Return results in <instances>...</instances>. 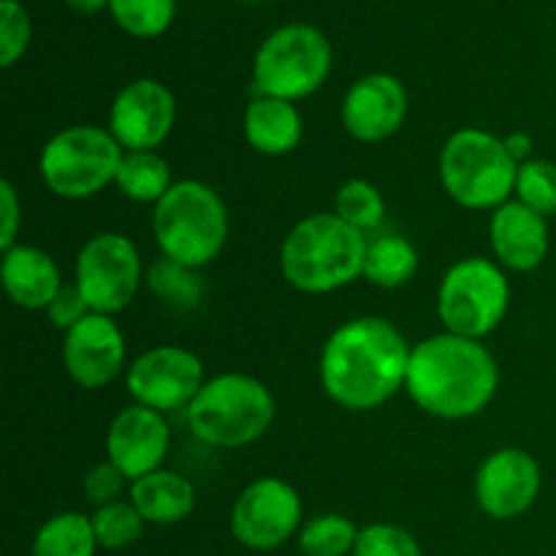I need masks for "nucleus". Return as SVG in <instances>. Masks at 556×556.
Here are the masks:
<instances>
[{"instance_id": "nucleus-24", "label": "nucleus", "mask_w": 556, "mask_h": 556, "mask_svg": "<svg viewBox=\"0 0 556 556\" xmlns=\"http://www.w3.org/2000/svg\"><path fill=\"white\" fill-rule=\"evenodd\" d=\"M98 538L90 516L79 510L54 514L38 527L30 556H96Z\"/></svg>"}, {"instance_id": "nucleus-29", "label": "nucleus", "mask_w": 556, "mask_h": 556, "mask_svg": "<svg viewBox=\"0 0 556 556\" xmlns=\"http://www.w3.org/2000/svg\"><path fill=\"white\" fill-rule=\"evenodd\" d=\"M114 22L134 38H157L168 30L177 0H109Z\"/></svg>"}, {"instance_id": "nucleus-2", "label": "nucleus", "mask_w": 556, "mask_h": 556, "mask_svg": "<svg viewBox=\"0 0 556 556\" xmlns=\"http://www.w3.org/2000/svg\"><path fill=\"white\" fill-rule=\"evenodd\" d=\"M497 389V358L481 340L440 331L413 345L405 391L427 416L465 421L486 410Z\"/></svg>"}, {"instance_id": "nucleus-6", "label": "nucleus", "mask_w": 556, "mask_h": 556, "mask_svg": "<svg viewBox=\"0 0 556 556\" xmlns=\"http://www.w3.org/2000/svg\"><path fill=\"white\" fill-rule=\"evenodd\" d=\"M438 172L451 201L465 210L494 212L514 199L519 163L508 155L503 136L486 128H459L445 139Z\"/></svg>"}, {"instance_id": "nucleus-37", "label": "nucleus", "mask_w": 556, "mask_h": 556, "mask_svg": "<svg viewBox=\"0 0 556 556\" xmlns=\"http://www.w3.org/2000/svg\"><path fill=\"white\" fill-rule=\"evenodd\" d=\"M65 3L79 14H98L103 5H109V0H65Z\"/></svg>"}, {"instance_id": "nucleus-38", "label": "nucleus", "mask_w": 556, "mask_h": 556, "mask_svg": "<svg viewBox=\"0 0 556 556\" xmlns=\"http://www.w3.org/2000/svg\"><path fill=\"white\" fill-rule=\"evenodd\" d=\"M248 3H258V0H248Z\"/></svg>"}, {"instance_id": "nucleus-3", "label": "nucleus", "mask_w": 556, "mask_h": 556, "mask_svg": "<svg viewBox=\"0 0 556 556\" xmlns=\"http://www.w3.org/2000/svg\"><path fill=\"white\" fill-rule=\"evenodd\" d=\"M369 237L334 212H315L288 231L280 248V271L296 291L320 296L351 286L364 275Z\"/></svg>"}, {"instance_id": "nucleus-17", "label": "nucleus", "mask_w": 556, "mask_h": 556, "mask_svg": "<svg viewBox=\"0 0 556 556\" xmlns=\"http://www.w3.org/2000/svg\"><path fill=\"white\" fill-rule=\"evenodd\" d=\"M172 445V429L163 413L130 405L112 418L106 432V456L130 483L161 470Z\"/></svg>"}, {"instance_id": "nucleus-5", "label": "nucleus", "mask_w": 556, "mask_h": 556, "mask_svg": "<svg viewBox=\"0 0 556 556\" xmlns=\"http://www.w3.org/2000/svg\"><path fill=\"white\" fill-rule=\"evenodd\" d=\"M277 402L269 386L244 372H223L206 380L185 418L201 443L212 448H242L269 432Z\"/></svg>"}, {"instance_id": "nucleus-32", "label": "nucleus", "mask_w": 556, "mask_h": 556, "mask_svg": "<svg viewBox=\"0 0 556 556\" xmlns=\"http://www.w3.org/2000/svg\"><path fill=\"white\" fill-rule=\"evenodd\" d=\"M30 43V16L16 0H0V65L11 68Z\"/></svg>"}, {"instance_id": "nucleus-30", "label": "nucleus", "mask_w": 556, "mask_h": 556, "mask_svg": "<svg viewBox=\"0 0 556 556\" xmlns=\"http://www.w3.org/2000/svg\"><path fill=\"white\" fill-rule=\"evenodd\" d=\"M516 201L535 210L538 215L556 217V163L546 157H532L521 163L516 174Z\"/></svg>"}, {"instance_id": "nucleus-1", "label": "nucleus", "mask_w": 556, "mask_h": 556, "mask_svg": "<svg viewBox=\"0 0 556 556\" xmlns=\"http://www.w3.org/2000/svg\"><path fill=\"white\" fill-rule=\"evenodd\" d=\"M413 348L391 320L362 315L337 326L320 348V389L351 413L378 410L407 383Z\"/></svg>"}, {"instance_id": "nucleus-13", "label": "nucleus", "mask_w": 556, "mask_h": 556, "mask_svg": "<svg viewBox=\"0 0 556 556\" xmlns=\"http://www.w3.org/2000/svg\"><path fill=\"white\" fill-rule=\"evenodd\" d=\"M543 470L525 448H500L481 462L476 472V503L489 519L510 521L525 516L538 503Z\"/></svg>"}, {"instance_id": "nucleus-21", "label": "nucleus", "mask_w": 556, "mask_h": 556, "mask_svg": "<svg viewBox=\"0 0 556 556\" xmlns=\"http://www.w3.org/2000/svg\"><path fill=\"white\" fill-rule=\"evenodd\" d=\"M130 503L147 525L172 527L195 510V486L172 470H155L130 483Z\"/></svg>"}, {"instance_id": "nucleus-26", "label": "nucleus", "mask_w": 556, "mask_h": 556, "mask_svg": "<svg viewBox=\"0 0 556 556\" xmlns=\"http://www.w3.org/2000/svg\"><path fill=\"white\" fill-rule=\"evenodd\" d=\"M195 271L199 269H190V266L177 264V261L161 255V258L147 269L144 280L147 288H150L163 304H168V307L195 309L201 296H204V286H201Z\"/></svg>"}, {"instance_id": "nucleus-23", "label": "nucleus", "mask_w": 556, "mask_h": 556, "mask_svg": "<svg viewBox=\"0 0 556 556\" xmlns=\"http://www.w3.org/2000/svg\"><path fill=\"white\" fill-rule=\"evenodd\" d=\"M114 185H117L125 199L136 201V204L155 206L172 190V166L155 150L125 152Z\"/></svg>"}, {"instance_id": "nucleus-27", "label": "nucleus", "mask_w": 556, "mask_h": 556, "mask_svg": "<svg viewBox=\"0 0 556 556\" xmlns=\"http://www.w3.org/2000/svg\"><path fill=\"white\" fill-rule=\"evenodd\" d=\"M334 215L369 237L386 220V199L369 179H348L334 199Z\"/></svg>"}, {"instance_id": "nucleus-14", "label": "nucleus", "mask_w": 556, "mask_h": 556, "mask_svg": "<svg viewBox=\"0 0 556 556\" xmlns=\"http://www.w3.org/2000/svg\"><path fill=\"white\" fill-rule=\"evenodd\" d=\"M177 123V98L163 81L136 79L114 96L109 134L125 152L157 150Z\"/></svg>"}, {"instance_id": "nucleus-8", "label": "nucleus", "mask_w": 556, "mask_h": 556, "mask_svg": "<svg viewBox=\"0 0 556 556\" xmlns=\"http://www.w3.org/2000/svg\"><path fill=\"white\" fill-rule=\"evenodd\" d=\"M510 307V282L494 258L467 255L448 266L438 288L440 324L451 334L486 340Z\"/></svg>"}, {"instance_id": "nucleus-16", "label": "nucleus", "mask_w": 556, "mask_h": 556, "mask_svg": "<svg viewBox=\"0 0 556 556\" xmlns=\"http://www.w3.org/2000/svg\"><path fill=\"white\" fill-rule=\"evenodd\" d=\"M407 109L410 98L396 76L367 74L342 98V128L362 144H378L405 125Z\"/></svg>"}, {"instance_id": "nucleus-20", "label": "nucleus", "mask_w": 556, "mask_h": 556, "mask_svg": "<svg viewBox=\"0 0 556 556\" xmlns=\"http://www.w3.org/2000/svg\"><path fill=\"white\" fill-rule=\"evenodd\" d=\"M242 130L248 144L258 155L282 157L296 150L304 139L302 112L293 101L271 96H255L242 117Z\"/></svg>"}, {"instance_id": "nucleus-34", "label": "nucleus", "mask_w": 556, "mask_h": 556, "mask_svg": "<svg viewBox=\"0 0 556 556\" xmlns=\"http://www.w3.org/2000/svg\"><path fill=\"white\" fill-rule=\"evenodd\" d=\"M128 483L130 481L123 476V470L106 459L101 462V465L92 467V470L85 476V494L90 503H96L98 508H101V505H109L114 503V500H119V494L125 492Z\"/></svg>"}, {"instance_id": "nucleus-18", "label": "nucleus", "mask_w": 556, "mask_h": 556, "mask_svg": "<svg viewBox=\"0 0 556 556\" xmlns=\"http://www.w3.org/2000/svg\"><path fill=\"white\" fill-rule=\"evenodd\" d=\"M489 248L508 271H535L548 258V220L521 201L510 199L489 217Z\"/></svg>"}, {"instance_id": "nucleus-35", "label": "nucleus", "mask_w": 556, "mask_h": 556, "mask_svg": "<svg viewBox=\"0 0 556 556\" xmlns=\"http://www.w3.org/2000/svg\"><path fill=\"white\" fill-rule=\"evenodd\" d=\"M0 212H3V223H0V250H9L14 248L16 237L22 231V199L9 179L0 182Z\"/></svg>"}, {"instance_id": "nucleus-31", "label": "nucleus", "mask_w": 556, "mask_h": 556, "mask_svg": "<svg viewBox=\"0 0 556 556\" xmlns=\"http://www.w3.org/2000/svg\"><path fill=\"white\" fill-rule=\"evenodd\" d=\"M353 556H424L421 543L405 527L391 521H375L362 527Z\"/></svg>"}, {"instance_id": "nucleus-15", "label": "nucleus", "mask_w": 556, "mask_h": 556, "mask_svg": "<svg viewBox=\"0 0 556 556\" xmlns=\"http://www.w3.org/2000/svg\"><path fill=\"white\" fill-rule=\"evenodd\" d=\"M125 334L112 315L90 313L63 337V367L87 391L112 383L125 367Z\"/></svg>"}, {"instance_id": "nucleus-10", "label": "nucleus", "mask_w": 556, "mask_h": 556, "mask_svg": "<svg viewBox=\"0 0 556 556\" xmlns=\"http://www.w3.org/2000/svg\"><path fill=\"white\" fill-rule=\"evenodd\" d=\"M144 280L139 248L119 231H101L81 244L74 282L92 313L117 315L134 302Z\"/></svg>"}, {"instance_id": "nucleus-7", "label": "nucleus", "mask_w": 556, "mask_h": 556, "mask_svg": "<svg viewBox=\"0 0 556 556\" xmlns=\"http://www.w3.org/2000/svg\"><path fill=\"white\" fill-rule=\"evenodd\" d=\"M125 150L109 128L71 125L58 130L38 155V174L58 199H92L117 179Z\"/></svg>"}, {"instance_id": "nucleus-36", "label": "nucleus", "mask_w": 556, "mask_h": 556, "mask_svg": "<svg viewBox=\"0 0 556 556\" xmlns=\"http://www.w3.org/2000/svg\"><path fill=\"white\" fill-rule=\"evenodd\" d=\"M505 141V150H508V155L514 157L516 163H527L532 161V150H535V141H532L530 134H525V130H514V134L503 136Z\"/></svg>"}, {"instance_id": "nucleus-19", "label": "nucleus", "mask_w": 556, "mask_h": 556, "mask_svg": "<svg viewBox=\"0 0 556 556\" xmlns=\"http://www.w3.org/2000/svg\"><path fill=\"white\" fill-rule=\"evenodd\" d=\"M0 280H3L5 296L22 309H43L52 304L58 291L63 288V275L47 250L36 244L16 242L14 248L3 250L0 264Z\"/></svg>"}, {"instance_id": "nucleus-25", "label": "nucleus", "mask_w": 556, "mask_h": 556, "mask_svg": "<svg viewBox=\"0 0 556 556\" xmlns=\"http://www.w3.org/2000/svg\"><path fill=\"white\" fill-rule=\"evenodd\" d=\"M362 527L342 514H320L304 521L296 543L304 556H353Z\"/></svg>"}, {"instance_id": "nucleus-12", "label": "nucleus", "mask_w": 556, "mask_h": 556, "mask_svg": "<svg viewBox=\"0 0 556 556\" xmlns=\"http://www.w3.org/2000/svg\"><path fill=\"white\" fill-rule=\"evenodd\" d=\"M204 383V362L179 345H157L139 353L125 375V386L136 405L152 407L163 416L188 410Z\"/></svg>"}, {"instance_id": "nucleus-9", "label": "nucleus", "mask_w": 556, "mask_h": 556, "mask_svg": "<svg viewBox=\"0 0 556 556\" xmlns=\"http://www.w3.org/2000/svg\"><path fill=\"white\" fill-rule=\"evenodd\" d=\"M331 74V43L318 27L293 22L277 27L253 60L255 96L302 101L318 92Z\"/></svg>"}, {"instance_id": "nucleus-33", "label": "nucleus", "mask_w": 556, "mask_h": 556, "mask_svg": "<svg viewBox=\"0 0 556 556\" xmlns=\"http://www.w3.org/2000/svg\"><path fill=\"white\" fill-rule=\"evenodd\" d=\"M90 313H92L90 304H87V299L81 296L76 282H63L58 296H54L52 304L47 307V315L49 320H52V326L63 331V334H68V331L74 329L76 324H81Z\"/></svg>"}, {"instance_id": "nucleus-22", "label": "nucleus", "mask_w": 556, "mask_h": 556, "mask_svg": "<svg viewBox=\"0 0 556 556\" xmlns=\"http://www.w3.org/2000/svg\"><path fill=\"white\" fill-rule=\"evenodd\" d=\"M418 250L410 239L400 233H380L369 239L367 258H364V280L383 291L407 286L418 271Z\"/></svg>"}, {"instance_id": "nucleus-28", "label": "nucleus", "mask_w": 556, "mask_h": 556, "mask_svg": "<svg viewBox=\"0 0 556 556\" xmlns=\"http://www.w3.org/2000/svg\"><path fill=\"white\" fill-rule=\"evenodd\" d=\"M90 519L98 546L106 548V552H123V548L134 546L144 535L147 527V521L141 519V514L134 508L130 500H114V503L101 505Z\"/></svg>"}, {"instance_id": "nucleus-4", "label": "nucleus", "mask_w": 556, "mask_h": 556, "mask_svg": "<svg viewBox=\"0 0 556 556\" xmlns=\"http://www.w3.org/2000/svg\"><path fill=\"white\" fill-rule=\"evenodd\" d=\"M152 237L161 255L190 269H201L226 248V201L201 179H179L152 206Z\"/></svg>"}, {"instance_id": "nucleus-11", "label": "nucleus", "mask_w": 556, "mask_h": 556, "mask_svg": "<svg viewBox=\"0 0 556 556\" xmlns=\"http://www.w3.org/2000/svg\"><path fill=\"white\" fill-rule=\"evenodd\" d=\"M304 505L296 489L275 476L255 478L233 500L228 527L239 546L250 552H275L299 535Z\"/></svg>"}]
</instances>
